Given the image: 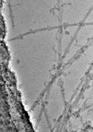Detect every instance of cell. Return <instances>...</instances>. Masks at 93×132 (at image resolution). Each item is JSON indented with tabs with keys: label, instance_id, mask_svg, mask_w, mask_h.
I'll use <instances>...</instances> for the list:
<instances>
[{
	"label": "cell",
	"instance_id": "obj_1",
	"mask_svg": "<svg viewBox=\"0 0 93 132\" xmlns=\"http://www.w3.org/2000/svg\"><path fill=\"white\" fill-rule=\"evenodd\" d=\"M93 21V6L90 10L84 21Z\"/></svg>",
	"mask_w": 93,
	"mask_h": 132
}]
</instances>
